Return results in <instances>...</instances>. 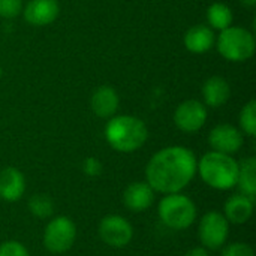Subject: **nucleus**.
Returning <instances> with one entry per match:
<instances>
[{
	"label": "nucleus",
	"mask_w": 256,
	"mask_h": 256,
	"mask_svg": "<svg viewBox=\"0 0 256 256\" xmlns=\"http://www.w3.org/2000/svg\"><path fill=\"white\" fill-rule=\"evenodd\" d=\"M118 108V96L112 87L102 86L92 96V110L98 117L108 118Z\"/></svg>",
	"instance_id": "2eb2a0df"
},
{
	"label": "nucleus",
	"mask_w": 256,
	"mask_h": 256,
	"mask_svg": "<svg viewBox=\"0 0 256 256\" xmlns=\"http://www.w3.org/2000/svg\"><path fill=\"white\" fill-rule=\"evenodd\" d=\"M160 220L172 230H186L196 219V206L182 194H170L159 202Z\"/></svg>",
	"instance_id": "20e7f679"
},
{
	"label": "nucleus",
	"mask_w": 256,
	"mask_h": 256,
	"mask_svg": "<svg viewBox=\"0 0 256 256\" xmlns=\"http://www.w3.org/2000/svg\"><path fill=\"white\" fill-rule=\"evenodd\" d=\"M196 172L195 154L184 147H166L158 152L146 168L148 186L165 195L178 194Z\"/></svg>",
	"instance_id": "f257e3e1"
},
{
	"label": "nucleus",
	"mask_w": 256,
	"mask_h": 256,
	"mask_svg": "<svg viewBox=\"0 0 256 256\" xmlns=\"http://www.w3.org/2000/svg\"><path fill=\"white\" fill-rule=\"evenodd\" d=\"M207 18H208L210 24H212L214 28L225 30V28L231 27V22H232V12H231V9H230L226 4H224V3H213V4L208 8Z\"/></svg>",
	"instance_id": "6ab92c4d"
},
{
	"label": "nucleus",
	"mask_w": 256,
	"mask_h": 256,
	"mask_svg": "<svg viewBox=\"0 0 256 256\" xmlns=\"http://www.w3.org/2000/svg\"><path fill=\"white\" fill-rule=\"evenodd\" d=\"M58 15L57 0H32L24 9V18L32 26H46Z\"/></svg>",
	"instance_id": "9b49d317"
},
{
	"label": "nucleus",
	"mask_w": 256,
	"mask_h": 256,
	"mask_svg": "<svg viewBox=\"0 0 256 256\" xmlns=\"http://www.w3.org/2000/svg\"><path fill=\"white\" fill-rule=\"evenodd\" d=\"M154 200V190L148 186V183L136 182L126 188L123 194L124 206L132 212H144L147 210Z\"/></svg>",
	"instance_id": "ddd939ff"
},
{
	"label": "nucleus",
	"mask_w": 256,
	"mask_h": 256,
	"mask_svg": "<svg viewBox=\"0 0 256 256\" xmlns=\"http://www.w3.org/2000/svg\"><path fill=\"white\" fill-rule=\"evenodd\" d=\"M184 256H208V252L204 248H194Z\"/></svg>",
	"instance_id": "a878e982"
},
{
	"label": "nucleus",
	"mask_w": 256,
	"mask_h": 256,
	"mask_svg": "<svg viewBox=\"0 0 256 256\" xmlns=\"http://www.w3.org/2000/svg\"><path fill=\"white\" fill-rule=\"evenodd\" d=\"M0 256H30L20 242H4L0 244Z\"/></svg>",
	"instance_id": "4be33fe9"
},
{
	"label": "nucleus",
	"mask_w": 256,
	"mask_h": 256,
	"mask_svg": "<svg viewBox=\"0 0 256 256\" xmlns=\"http://www.w3.org/2000/svg\"><path fill=\"white\" fill-rule=\"evenodd\" d=\"M237 184L243 195L249 198H255L256 194V159L248 158L238 165V177Z\"/></svg>",
	"instance_id": "a211bd4d"
},
{
	"label": "nucleus",
	"mask_w": 256,
	"mask_h": 256,
	"mask_svg": "<svg viewBox=\"0 0 256 256\" xmlns=\"http://www.w3.org/2000/svg\"><path fill=\"white\" fill-rule=\"evenodd\" d=\"M254 213V200L246 195H234L225 202V218L228 222L242 225L250 219Z\"/></svg>",
	"instance_id": "4468645a"
},
{
	"label": "nucleus",
	"mask_w": 256,
	"mask_h": 256,
	"mask_svg": "<svg viewBox=\"0 0 256 256\" xmlns=\"http://www.w3.org/2000/svg\"><path fill=\"white\" fill-rule=\"evenodd\" d=\"M207 120V108L198 100H186L180 104L174 114L177 128L186 134L198 132Z\"/></svg>",
	"instance_id": "1a4fd4ad"
},
{
	"label": "nucleus",
	"mask_w": 256,
	"mask_h": 256,
	"mask_svg": "<svg viewBox=\"0 0 256 256\" xmlns=\"http://www.w3.org/2000/svg\"><path fill=\"white\" fill-rule=\"evenodd\" d=\"M242 2H243L244 4H248V6H254L256 3V0H242Z\"/></svg>",
	"instance_id": "bb28decb"
},
{
	"label": "nucleus",
	"mask_w": 256,
	"mask_h": 256,
	"mask_svg": "<svg viewBox=\"0 0 256 256\" xmlns=\"http://www.w3.org/2000/svg\"><path fill=\"white\" fill-rule=\"evenodd\" d=\"M240 124L243 128V130L250 135V136H255L256 134V102L255 100H250L243 110H242V114H240Z\"/></svg>",
	"instance_id": "412c9836"
},
{
	"label": "nucleus",
	"mask_w": 256,
	"mask_h": 256,
	"mask_svg": "<svg viewBox=\"0 0 256 256\" xmlns=\"http://www.w3.org/2000/svg\"><path fill=\"white\" fill-rule=\"evenodd\" d=\"M214 42V34L213 30L208 28L207 26H194L189 28V32L184 36V45L190 52L195 54H202L207 52Z\"/></svg>",
	"instance_id": "dca6fc26"
},
{
	"label": "nucleus",
	"mask_w": 256,
	"mask_h": 256,
	"mask_svg": "<svg viewBox=\"0 0 256 256\" xmlns=\"http://www.w3.org/2000/svg\"><path fill=\"white\" fill-rule=\"evenodd\" d=\"M218 50L226 60L244 62L255 52V39L242 27H228L219 36Z\"/></svg>",
	"instance_id": "39448f33"
},
{
	"label": "nucleus",
	"mask_w": 256,
	"mask_h": 256,
	"mask_svg": "<svg viewBox=\"0 0 256 256\" xmlns=\"http://www.w3.org/2000/svg\"><path fill=\"white\" fill-rule=\"evenodd\" d=\"M26 190V180L16 168H4L0 171V198L8 202L18 201Z\"/></svg>",
	"instance_id": "f8f14e48"
},
{
	"label": "nucleus",
	"mask_w": 256,
	"mask_h": 256,
	"mask_svg": "<svg viewBox=\"0 0 256 256\" xmlns=\"http://www.w3.org/2000/svg\"><path fill=\"white\" fill-rule=\"evenodd\" d=\"M99 236L104 243L111 248L120 249L130 243L134 230L132 225L122 216L111 214L102 219L99 224Z\"/></svg>",
	"instance_id": "6e6552de"
},
{
	"label": "nucleus",
	"mask_w": 256,
	"mask_h": 256,
	"mask_svg": "<svg viewBox=\"0 0 256 256\" xmlns=\"http://www.w3.org/2000/svg\"><path fill=\"white\" fill-rule=\"evenodd\" d=\"M208 142L214 152L224 154H232L242 148L243 135L237 128L231 124H219L210 132Z\"/></svg>",
	"instance_id": "9d476101"
},
{
	"label": "nucleus",
	"mask_w": 256,
	"mask_h": 256,
	"mask_svg": "<svg viewBox=\"0 0 256 256\" xmlns=\"http://www.w3.org/2000/svg\"><path fill=\"white\" fill-rule=\"evenodd\" d=\"M228 232H230V222L224 214L218 212L206 213L200 222L201 243L212 250H216L225 244L228 238Z\"/></svg>",
	"instance_id": "0eeeda50"
},
{
	"label": "nucleus",
	"mask_w": 256,
	"mask_h": 256,
	"mask_svg": "<svg viewBox=\"0 0 256 256\" xmlns=\"http://www.w3.org/2000/svg\"><path fill=\"white\" fill-rule=\"evenodd\" d=\"M21 12V0H0V16L14 18Z\"/></svg>",
	"instance_id": "b1692460"
},
{
	"label": "nucleus",
	"mask_w": 256,
	"mask_h": 256,
	"mask_svg": "<svg viewBox=\"0 0 256 256\" xmlns=\"http://www.w3.org/2000/svg\"><path fill=\"white\" fill-rule=\"evenodd\" d=\"M202 94H204V100L208 106L218 108V106H222L230 99L231 88H230V84L224 78L213 76L204 82Z\"/></svg>",
	"instance_id": "f3484780"
},
{
	"label": "nucleus",
	"mask_w": 256,
	"mask_h": 256,
	"mask_svg": "<svg viewBox=\"0 0 256 256\" xmlns=\"http://www.w3.org/2000/svg\"><path fill=\"white\" fill-rule=\"evenodd\" d=\"M105 136L114 150L130 153L142 147L148 132L144 122L140 118L132 116H118L108 122L105 128Z\"/></svg>",
	"instance_id": "f03ea898"
},
{
	"label": "nucleus",
	"mask_w": 256,
	"mask_h": 256,
	"mask_svg": "<svg viewBox=\"0 0 256 256\" xmlns=\"http://www.w3.org/2000/svg\"><path fill=\"white\" fill-rule=\"evenodd\" d=\"M75 238H76L75 224L66 216L54 218L46 225L44 232V244L52 254L68 252L72 248Z\"/></svg>",
	"instance_id": "423d86ee"
},
{
	"label": "nucleus",
	"mask_w": 256,
	"mask_h": 256,
	"mask_svg": "<svg viewBox=\"0 0 256 256\" xmlns=\"http://www.w3.org/2000/svg\"><path fill=\"white\" fill-rule=\"evenodd\" d=\"M198 171L204 183L218 190H230L237 184L238 164L231 154L210 152L198 164Z\"/></svg>",
	"instance_id": "7ed1b4c3"
},
{
	"label": "nucleus",
	"mask_w": 256,
	"mask_h": 256,
	"mask_svg": "<svg viewBox=\"0 0 256 256\" xmlns=\"http://www.w3.org/2000/svg\"><path fill=\"white\" fill-rule=\"evenodd\" d=\"M82 171L88 177H98L102 172V164L96 158H87L82 164Z\"/></svg>",
	"instance_id": "393cba45"
},
{
	"label": "nucleus",
	"mask_w": 256,
	"mask_h": 256,
	"mask_svg": "<svg viewBox=\"0 0 256 256\" xmlns=\"http://www.w3.org/2000/svg\"><path fill=\"white\" fill-rule=\"evenodd\" d=\"M28 210L33 216L39 218V219H46L52 214L54 212V204L50 200L48 195L39 194V195H33L28 201Z\"/></svg>",
	"instance_id": "aec40b11"
},
{
	"label": "nucleus",
	"mask_w": 256,
	"mask_h": 256,
	"mask_svg": "<svg viewBox=\"0 0 256 256\" xmlns=\"http://www.w3.org/2000/svg\"><path fill=\"white\" fill-rule=\"evenodd\" d=\"M222 256H255V252L246 243H232L224 249Z\"/></svg>",
	"instance_id": "5701e85b"
}]
</instances>
